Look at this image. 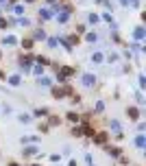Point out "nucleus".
Here are the masks:
<instances>
[{"mask_svg":"<svg viewBox=\"0 0 146 166\" xmlns=\"http://www.w3.org/2000/svg\"><path fill=\"white\" fill-rule=\"evenodd\" d=\"M70 13H72V9H70V7H63V9L59 11V15H57L59 24H63V22H68V20H70Z\"/></svg>","mask_w":146,"mask_h":166,"instance_id":"nucleus-1","label":"nucleus"},{"mask_svg":"<svg viewBox=\"0 0 146 166\" xmlns=\"http://www.w3.org/2000/svg\"><path fill=\"white\" fill-rule=\"evenodd\" d=\"M81 81H83V85H85V87H94L96 77H94V75H83V79H81Z\"/></svg>","mask_w":146,"mask_h":166,"instance_id":"nucleus-2","label":"nucleus"},{"mask_svg":"<svg viewBox=\"0 0 146 166\" xmlns=\"http://www.w3.org/2000/svg\"><path fill=\"white\" fill-rule=\"evenodd\" d=\"M127 114L131 116V120H137V118H140V109H137V107H129Z\"/></svg>","mask_w":146,"mask_h":166,"instance_id":"nucleus-3","label":"nucleus"},{"mask_svg":"<svg viewBox=\"0 0 146 166\" xmlns=\"http://www.w3.org/2000/svg\"><path fill=\"white\" fill-rule=\"evenodd\" d=\"M39 18H41V20H50V18H53V11H50V9H46V7H44V9L39 11Z\"/></svg>","mask_w":146,"mask_h":166,"instance_id":"nucleus-4","label":"nucleus"},{"mask_svg":"<svg viewBox=\"0 0 146 166\" xmlns=\"http://www.w3.org/2000/svg\"><path fill=\"white\" fill-rule=\"evenodd\" d=\"M2 42H5L7 46H15V44H18V37H13V35H7Z\"/></svg>","mask_w":146,"mask_h":166,"instance_id":"nucleus-5","label":"nucleus"},{"mask_svg":"<svg viewBox=\"0 0 146 166\" xmlns=\"http://www.w3.org/2000/svg\"><path fill=\"white\" fill-rule=\"evenodd\" d=\"M20 81H22V79H20V75L9 77V85H13V87H18V85H20Z\"/></svg>","mask_w":146,"mask_h":166,"instance_id":"nucleus-6","label":"nucleus"},{"mask_svg":"<svg viewBox=\"0 0 146 166\" xmlns=\"http://www.w3.org/2000/svg\"><path fill=\"white\" fill-rule=\"evenodd\" d=\"M72 72H74V70H72V68H61V72H59V77H61V79H65V77H70Z\"/></svg>","mask_w":146,"mask_h":166,"instance_id":"nucleus-7","label":"nucleus"},{"mask_svg":"<svg viewBox=\"0 0 146 166\" xmlns=\"http://www.w3.org/2000/svg\"><path fill=\"white\" fill-rule=\"evenodd\" d=\"M37 83H39V85H44V87H50V85H53V81L48 79V77H41V79H39Z\"/></svg>","mask_w":146,"mask_h":166,"instance_id":"nucleus-8","label":"nucleus"},{"mask_svg":"<svg viewBox=\"0 0 146 166\" xmlns=\"http://www.w3.org/2000/svg\"><path fill=\"white\" fill-rule=\"evenodd\" d=\"M24 155H26V157H33V155H37V149H35V147H29V149H24Z\"/></svg>","mask_w":146,"mask_h":166,"instance_id":"nucleus-9","label":"nucleus"},{"mask_svg":"<svg viewBox=\"0 0 146 166\" xmlns=\"http://www.w3.org/2000/svg\"><path fill=\"white\" fill-rule=\"evenodd\" d=\"M133 37H135V39H142V37H144V29H142V26H137V29L133 31Z\"/></svg>","mask_w":146,"mask_h":166,"instance_id":"nucleus-10","label":"nucleus"},{"mask_svg":"<svg viewBox=\"0 0 146 166\" xmlns=\"http://www.w3.org/2000/svg\"><path fill=\"white\" fill-rule=\"evenodd\" d=\"M144 142H146V140H144V136H137V138H135V147L144 149Z\"/></svg>","mask_w":146,"mask_h":166,"instance_id":"nucleus-11","label":"nucleus"},{"mask_svg":"<svg viewBox=\"0 0 146 166\" xmlns=\"http://www.w3.org/2000/svg\"><path fill=\"white\" fill-rule=\"evenodd\" d=\"M18 120H20V123H31V116H29V114H20Z\"/></svg>","mask_w":146,"mask_h":166,"instance_id":"nucleus-12","label":"nucleus"},{"mask_svg":"<svg viewBox=\"0 0 146 166\" xmlns=\"http://www.w3.org/2000/svg\"><path fill=\"white\" fill-rule=\"evenodd\" d=\"M68 120H72V123H79V114L70 111V114H68Z\"/></svg>","mask_w":146,"mask_h":166,"instance_id":"nucleus-13","label":"nucleus"},{"mask_svg":"<svg viewBox=\"0 0 146 166\" xmlns=\"http://www.w3.org/2000/svg\"><path fill=\"white\" fill-rule=\"evenodd\" d=\"M13 13H15V15H22V13H24V7H22V5H15V7H13Z\"/></svg>","mask_w":146,"mask_h":166,"instance_id":"nucleus-14","label":"nucleus"},{"mask_svg":"<svg viewBox=\"0 0 146 166\" xmlns=\"http://www.w3.org/2000/svg\"><path fill=\"white\" fill-rule=\"evenodd\" d=\"M33 37H35V39H44V37H46V33H44V31H41V29H37V31H35V35H33Z\"/></svg>","mask_w":146,"mask_h":166,"instance_id":"nucleus-15","label":"nucleus"},{"mask_svg":"<svg viewBox=\"0 0 146 166\" xmlns=\"http://www.w3.org/2000/svg\"><path fill=\"white\" fill-rule=\"evenodd\" d=\"M87 20L92 22V24H96V22H98L101 18H98V15H96V13H89V15H87Z\"/></svg>","mask_w":146,"mask_h":166,"instance_id":"nucleus-16","label":"nucleus"},{"mask_svg":"<svg viewBox=\"0 0 146 166\" xmlns=\"http://www.w3.org/2000/svg\"><path fill=\"white\" fill-rule=\"evenodd\" d=\"M92 59H94L96 63H101V61H103V53H94V55H92Z\"/></svg>","mask_w":146,"mask_h":166,"instance_id":"nucleus-17","label":"nucleus"},{"mask_svg":"<svg viewBox=\"0 0 146 166\" xmlns=\"http://www.w3.org/2000/svg\"><path fill=\"white\" fill-rule=\"evenodd\" d=\"M96 142H101V144L107 142V133H98V136H96Z\"/></svg>","mask_w":146,"mask_h":166,"instance_id":"nucleus-18","label":"nucleus"},{"mask_svg":"<svg viewBox=\"0 0 146 166\" xmlns=\"http://www.w3.org/2000/svg\"><path fill=\"white\" fill-rule=\"evenodd\" d=\"M96 39H98V35H96V33H87V42H92V44H94Z\"/></svg>","mask_w":146,"mask_h":166,"instance_id":"nucleus-19","label":"nucleus"},{"mask_svg":"<svg viewBox=\"0 0 146 166\" xmlns=\"http://www.w3.org/2000/svg\"><path fill=\"white\" fill-rule=\"evenodd\" d=\"M85 162H87V166H94V157L89 153H85Z\"/></svg>","mask_w":146,"mask_h":166,"instance_id":"nucleus-20","label":"nucleus"},{"mask_svg":"<svg viewBox=\"0 0 146 166\" xmlns=\"http://www.w3.org/2000/svg\"><path fill=\"white\" fill-rule=\"evenodd\" d=\"M22 46H26V51H31V46H33V39H24Z\"/></svg>","mask_w":146,"mask_h":166,"instance_id":"nucleus-21","label":"nucleus"},{"mask_svg":"<svg viewBox=\"0 0 146 166\" xmlns=\"http://www.w3.org/2000/svg\"><path fill=\"white\" fill-rule=\"evenodd\" d=\"M46 114H48V109H41V107L35 109V116H46Z\"/></svg>","mask_w":146,"mask_h":166,"instance_id":"nucleus-22","label":"nucleus"},{"mask_svg":"<svg viewBox=\"0 0 146 166\" xmlns=\"http://www.w3.org/2000/svg\"><path fill=\"white\" fill-rule=\"evenodd\" d=\"M33 72H35V75H41V72H44V66H41V63H39V66H35Z\"/></svg>","mask_w":146,"mask_h":166,"instance_id":"nucleus-23","label":"nucleus"},{"mask_svg":"<svg viewBox=\"0 0 146 166\" xmlns=\"http://www.w3.org/2000/svg\"><path fill=\"white\" fill-rule=\"evenodd\" d=\"M18 22H20V24H22V26H29V24H31V22H29V20H26V18H20V20H18Z\"/></svg>","mask_w":146,"mask_h":166,"instance_id":"nucleus-24","label":"nucleus"},{"mask_svg":"<svg viewBox=\"0 0 146 166\" xmlns=\"http://www.w3.org/2000/svg\"><path fill=\"white\" fill-rule=\"evenodd\" d=\"M103 20H105V22H109V24H111V22H113V18H111V13H105V15H103Z\"/></svg>","mask_w":146,"mask_h":166,"instance_id":"nucleus-25","label":"nucleus"},{"mask_svg":"<svg viewBox=\"0 0 146 166\" xmlns=\"http://www.w3.org/2000/svg\"><path fill=\"white\" fill-rule=\"evenodd\" d=\"M109 155H113V157H118V155H120V149H109Z\"/></svg>","mask_w":146,"mask_h":166,"instance_id":"nucleus-26","label":"nucleus"},{"mask_svg":"<svg viewBox=\"0 0 146 166\" xmlns=\"http://www.w3.org/2000/svg\"><path fill=\"white\" fill-rule=\"evenodd\" d=\"M48 46H50V48H55V46H57V39L53 37V39H48Z\"/></svg>","mask_w":146,"mask_h":166,"instance_id":"nucleus-27","label":"nucleus"},{"mask_svg":"<svg viewBox=\"0 0 146 166\" xmlns=\"http://www.w3.org/2000/svg\"><path fill=\"white\" fill-rule=\"evenodd\" d=\"M120 2H122L124 7H129V0H120Z\"/></svg>","mask_w":146,"mask_h":166,"instance_id":"nucleus-28","label":"nucleus"},{"mask_svg":"<svg viewBox=\"0 0 146 166\" xmlns=\"http://www.w3.org/2000/svg\"><path fill=\"white\" fill-rule=\"evenodd\" d=\"M70 166H77V162H74V160H72V162H70Z\"/></svg>","mask_w":146,"mask_h":166,"instance_id":"nucleus-29","label":"nucleus"},{"mask_svg":"<svg viewBox=\"0 0 146 166\" xmlns=\"http://www.w3.org/2000/svg\"><path fill=\"white\" fill-rule=\"evenodd\" d=\"M0 5H5V0H0Z\"/></svg>","mask_w":146,"mask_h":166,"instance_id":"nucleus-30","label":"nucleus"},{"mask_svg":"<svg viewBox=\"0 0 146 166\" xmlns=\"http://www.w3.org/2000/svg\"><path fill=\"white\" fill-rule=\"evenodd\" d=\"M26 2H35V0H26Z\"/></svg>","mask_w":146,"mask_h":166,"instance_id":"nucleus-31","label":"nucleus"},{"mask_svg":"<svg viewBox=\"0 0 146 166\" xmlns=\"http://www.w3.org/2000/svg\"><path fill=\"white\" fill-rule=\"evenodd\" d=\"M11 166H18V164H11Z\"/></svg>","mask_w":146,"mask_h":166,"instance_id":"nucleus-32","label":"nucleus"}]
</instances>
